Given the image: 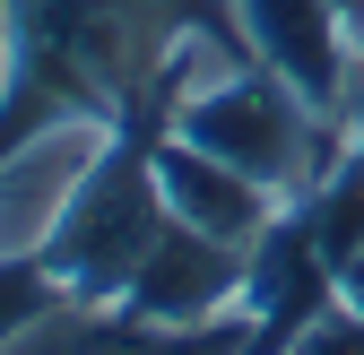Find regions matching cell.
Here are the masks:
<instances>
[{
  "label": "cell",
  "instance_id": "1",
  "mask_svg": "<svg viewBox=\"0 0 364 355\" xmlns=\"http://www.w3.org/2000/svg\"><path fill=\"white\" fill-rule=\"evenodd\" d=\"M217 61H252L235 0H0V165L61 121H173Z\"/></svg>",
  "mask_w": 364,
  "mask_h": 355
},
{
  "label": "cell",
  "instance_id": "2",
  "mask_svg": "<svg viewBox=\"0 0 364 355\" xmlns=\"http://www.w3.org/2000/svg\"><path fill=\"white\" fill-rule=\"evenodd\" d=\"M156 139H165V113L113 121V139L87 156V173L70 182V200L53 208V226L35 243V260L61 278V295L78 312H113L173 217L156 191Z\"/></svg>",
  "mask_w": 364,
  "mask_h": 355
},
{
  "label": "cell",
  "instance_id": "3",
  "mask_svg": "<svg viewBox=\"0 0 364 355\" xmlns=\"http://www.w3.org/2000/svg\"><path fill=\"white\" fill-rule=\"evenodd\" d=\"M173 139H191L208 156H225L235 173L269 182L278 200H304L321 173L338 165V121L304 104V87L278 78L269 61H217L208 78H191L173 96Z\"/></svg>",
  "mask_w": 364,
  "mask_h": 355
},
{
  "label": "cell",
  "instance_id": "4",
  "mask_svg": "<svg viewBox=\"0 0 364 355\" xmlns=\"http://www.w3.org/2000/svg\"><path fill=\"white\" fill-rule=\"evenodd\" d=\"M235 18H243L252 61H269L278 78H295L304 104L338 121L347 87L364 70V35H355V18L338 9V0H235Z\"/></svg>",
  "mask_w": 364,
  "mask_h": 355
},
{
  "label": "cell",
  "instance_id": "5",
  "mask_svg": "<svg viewBox=\"0 0 364 355\" xmlns=\"http://www.w3.org/2000/svg\"><path fill=\"white\" fill-rule=\"evenodd\" d=\"M243 278H252V251L243 243H217L200 226L165 217L156 251L139 260V278L113 312H139V321H208V312H235L243 303Z\"/></svg>",
  "mask_w": 364,
  "mask_h": 355
},
{
  "label": "cell",
  "instance_id": "6",
  "mask_svg": "<svg viewBox=\"0 0 364 355\" xmlns=\"http://www.w3.org/2000/svg\"><path fill=\"white\" fill-rule=\"evenodd\" d=\"M156 191H165V208L182 217V226H200V234H217V243H260L269 226H278V191L269 182H252V173H235L225 156H208V148H191V139H156Z\"/></svg>",
  "mask_w": 364,
  "mask_h": 355
},
{
  "label": "cell",
  "instance_id": "7",
  "mask_svg": "<svg viewBox=\"0 0 364 355\" xmlns=\"http://www.w3.org/2000/svg\"><path fill=\"white\" fill-rule=\"evenodd\" d=\"M78 355H252V312H208V321H139V312H87Z\"/></svg>",
  "mask_w": 364,
  "mask_h": 355
},
{
  "label": "cell",
  "instance_id": "8",
  "mask_svg": "<svg viewBox=\"0 0 364 355\" xmlns=\"http://www.w3.org/2000/svg\"><path fill=\"white\" fill-rule=\"evenodd\" d=\"M61 303H70V295H61V278L43 269L35 251H0V346L26 338V329H43Z\"/></svg>",
  "mask_w": 364,
  "mask_h": 355
},
{
  "label": "cell",
  "instance_id": "9",
  "mask_svg": "<svg viewBox=\"0 0 364 355\" xmlns=\"http://www.w3.org/2000/svg\"><path fill=\"white\" fill-rule=\"evenodd\" d=\"M287 355H364V312H355L347 295H330L321 312L287 338Z\"/></svg>",
  "mask_w": 364,
  "mask_h": 355
},
{
  "label": "cell",
  "instance_id": "10",
  "mask_svg": "<svg viewBox=\"0 0 364 355\" xmlns=\"http://www.w3.org/2000/svg\"><path fill=\"white\" fill-rule=\"evenodd\" d=\"M338 295H347V303H355V312H364V243H355V251L338 260Z\"/></svg>",
  "mask_w": 364,
  "mask_h": 355
},
{
  "label": "cell",
  "instance_id": "11",
  "mask_svg": "<svg viewBox=\"0 0 364 355\" xmlns=\"http://www.w3.org/2000/svg\"><path fill=\"white\" fill-rule=\"evenodd\" d=\"M338 9H347V18H355V35H364V0H338Z\"/></svg>",
  "mask_w": 364,
  "mask_h": 355
}]
</instances>
